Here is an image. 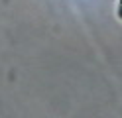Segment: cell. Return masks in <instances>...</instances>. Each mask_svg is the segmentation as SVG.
<instances>
[{"mask_svg": "<svg viewBox=\"0 0 122 118\" xmlns=\"http://www.w3.org/2000/svg\"><path fill=\"white\" fill-rule=\"evenodd\" d=\"M118 18L122 20V0H120V2H118Z\"/></svg>", "mask_w": 122, "mask_h": 118, "instance_id": "obj_1", "label": "cell"}]
</instances>
